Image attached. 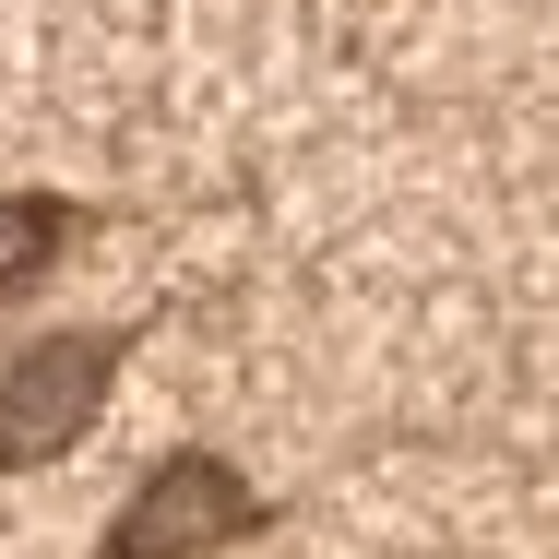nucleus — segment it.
Listing matches in <instances>:
<instances>
[{"instance_id":"1","label":"nucleus","mask_w":559,"mask_h":559,"mask_svg":"<svg viewBox=\"0 0 559 559\" xmlns=\"http://www.w3.org/2000/svg\"><path fill=\"white\" fill-rule=\"evenodd\" d=\"M108 369H119L108 334H48L12 381H0V464H60V452L96 429Z\"/></svg>"},{"instance_id":"2","label":"nucleus","mask_w":559,"mask_h":559,"mask_svg":"<svg viewBox=\"0 0 559 559\" xmlns=\"http://www.w3.org/2000/svg\"><path fill=\"white\" fill-rule=\"evenodd\" d=\"M250 524H262V500H250L226 464L179 452V464L143 476V500L108 524V559H203V548H226V536H250Z\"/></svg>"},{"instance_id":"3","label":"nucleus","mask_w":559,"mask_h":559,"mask_svg":"<svg viewBox=\"0 0 559 559\" xmlns=\"http://www.w3.org/2000/svg\"><path fill=\"white\" fill-rule=\"evenodd\" d=\"M60 250V203H0V286H24Z\"/></svg>"}]
</instances>
